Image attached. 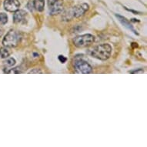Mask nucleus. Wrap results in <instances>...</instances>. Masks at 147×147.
Returning <instances> with one entry per match:
<instances>
[{"label": "nucleus", "instance_id": "nucleus-1", "mask_svg": "<svg viewBox=\"0 0 147 147\" xmlns=\"http://www.w3.org/2000/svg\"><path fill=\"white\" fill-rule=\"evenodd\" d=\"M112 50L113 49L109 44H101L93 48V49L90 52V55L94 58L104 61L110 57Z\"/></svg>", "mask_w": 147, "mask_h": 147}, {"label": "nucleus", "instance_id": "nucleus-8", "mask_svg": "<svg viewBox=\"0 0 147 147\" xmlns=\"http://www.w3.org/2000/svg\"><path fill=\"white\" fill-rule=\"evenodd\" d=\"M27 13L24 10H17L13 15V21L15 23H21L24 22L26 18Z\"/></svg>", "mask_w": 147, "mask_h": 147}, {"label": "nucleus", "instance_id": "nucleus-9", "mask_svg": "<svg viewBox=\"0 0 147 147\" xmlns=\"http://www.w3.org/2000/svg\"><path fill=\"white\" fill-rule=\"evenodd\" d=\"M116 16L118 18L119 21V22H120L121 23H122V24L125 27V28H127L128 29L131 30V31L133 32H134L135 34H136V35H139L137 32H136V29L133 28V26L130 24V22H129L125 18H124V17L120 16V15H117V14H116Z\"/></svg>", "mask_w": 147, "mask_h": 147}, {"label": "nucleus", "instance_id": "nucleus-4", "mask_svg": "<svg viewBox=\"0 0 147 147\" xmlns=\"http://www.w3.org/2000/svg\"><path fill=\"white\" fill-rule=\"evenodd\" d=\"M74 66H75L76 70L80 73H83V74H88L91 73L92 71V68L86 61L83 60L82 59H76L74 63Z\"/></svg>", "mask_w": 147, "mask_h": 147}, {"label": "nucleus", "instance_id": "nucleus-3", "mask_svg": "<svg viewBox=\"0 0 147 147\" xmlns=\"http://www.w3.org/2000/svg\"><path fill=\"white\" fill-rule=\"evenodd\" d=\"M95 37L91 34H85L73 39V44L78 48H86L93 43Z\"/></svg>", "mask_w": 147, "mask_h": 147}, {"label": "nucleus", "instance_id": "nucleus-11", "mask_svg": "<svg viewBox=\"0 0 147 147\" xmlns=\"http://www.w3.org/2000/svg\"><path fill=\"white\" fill-rule=\"evenodd\" d=\"M10 54H11V51L9 49V47L5 46L3 48L0 49V57L2 59L7 58L10 56Z\"/></svg>", "mask_w": 147, "mask_h": 147}, {"label": "nucleus", "instance_id": "nucleus-15", "mask_svg": "<svg viewBox=\"0 0 147 147\" xmlns=\"http://www.w3.org/2000/svg\"><path fill=\"white\" fill-rule=\"evenodd\" d=\"M29 73H42V71L40 70L39 69H34L31 70L30 72H29Z\"/></svg>", "mask_w": 147, "mask_h": 147}, {"label": "nucleus", "instance_id": "nucleus-2", "mask_svg": "<svg viewBox=\"0 0 147 147\" xmlns=\"http://www.w3.org/2000/svg\"><path fill=\"white\" fill-rule=\"evenodd\" d=\"M20 36L16 31L15 30H10L5 38L3 40V44L4 46L9 47V48H13L16 47L20 42Z\"/></svg>", "mask_w": 147, "mask_h": 147}, {"label": "nucleus", "instance_id": "nucleus-6", "mask_svg": "<svg viewBox=\"0 0 147 147\" xmlns=\"http://www.w3.org/2000/svg\"><path fill=\"white\" fill-rule=\"evenodd\" d=\"M89 10V5L86 3H82L80 5H78L75 7H73L72 9L69 11V16H72V18H80L82 16Z\"/></svg>", "mask_w": 147, "mask_h": 147}, {"label": "nucleus", "instance_id": "nucleus-12", "mask_svg": "<svg viewBox=\"0 0 147 147\" xmlns=\"http://www.w3.org/2000/svg\"><path fill=\"white\" fill-rule=\"evenodd\" d=\"M15 64H16V60H15V59L13 58L7 59L4 62V65H5V66H7V67H11L12 65H14Z\"/></svg>", "mask_w": 147, "mask_h": 147}, {"label": "nucleus", "instance_id": "nucleus-7", "mask_svg": "<svg viewBox=\"0 0 147 147\" xmlns=\"http://www.w3.org/2000/svg\"><path fill=\"white\" fill-rule=\"evenodd\" d=\"M20 7V3L18 0H5L4 9L10 12H15Z\"/></svg>", "mask_w": 147, "mask_h": 147}, {"label": "nucleus", "instance_id": "nucleus-5", "mask_svg": "<svg viewBox=\"0 0 147 147\" xmlns=\"http://www.w3.org/2000/svg\"><path fill=\"white\" fill-rule=\"evenodd\" d=\"M48 6L50 15H58L63 12V0H48Z\"/></svg>", "mask_w": 147, "mask_h": 147}, {"label": "nucleus", "instance_id": "nucleus-14", "mask_svg": "<svg viewBox=\"0 0 147 147\" xmlns=\"http://www.w3.org/2000/svg\"><path fill=\"white\" fill-rule=\"evenodd\" d=\"M5 72H7V73H22V71H21L19 67H16L14 69H11L9 71H7Z\"/></svg>", "mask_w": 147, "mask_h": 147}, {"label": "nucleus", "instance_id": "nucleus-16", "mask_svg": "<svg viewBox=\"0 0 147 147\" xmlns=\"http://www.w3.org/2000/svg\"><path fill=\"white\" fill-rule=\"evenodd\" d=\"M59 60L62 63H65V62H66L67 59L65 58V57H64L63 56H59Z\"/></svg>", "mask_w": 147, "mask_h": 147}, {"label": "nucleus", "instance_id": "nucleus-10", "mask_svg": "<svg viewBox=\"0 0 147 147\" xmlns=\"http://www.w3.org/2000/svg\"><path fill=\"white\" fill-rule=\"evenodd\" d=\"M45 0H33L34 7L37 11L42 12L44 9V5H45Z\"/></svg>", "mask_w": 147, "mask_h": 147}, {"label": "nucleus", "instance_id": "nucleus-18", "mask_svg": "<svg viewBox=\"0 0 147 147\" xmlns=\"http://www.w3.org/2000/svg\"><path fill=\"white\" fill-rule=\"evenodd\" d=\"M3 30L2 29H0V37L3 36Z\"/></svg>", "mask_w": 147, "mask_h": 147}, {"label": "nucleus", "instance_id": "nucleus-13", "mask_svg": "<svg viewBox=\"0 0 147 147\" xmlns=\"http://www.w3.org/2000/svg\"><path fill=\"white\" fill-rule=\"evenodd\" d=\"M8 22V16L7 15L4 13V12H1L0 13V23L1 24H5Z\"/></svg>", "mask_w": 147, "mask_h": 147}, {"label": "nucleus", "instance_id": "nucleus-17", "mask_svg": "<svg viewBox=\"0 0 147 147\" xmlns=\"http://www.w3.org/2000/svg\"><path fill=\"white\" fill-rule=\"evenodd\" d=\"M130 73H142L143 70L142 69H139L138 70H134V71H130Z\"/></svg>", "mask_w": 147, "mask_h": 147}]
</instances>
